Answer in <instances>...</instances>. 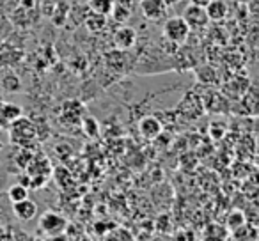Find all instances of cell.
Listing matches in <instances>:
<instances>
[{
	"label": "cell",
	"instance_id": "1",
	"mask_svg": "<svg viewBox=\"0 0 259 241\" xmlns=\"http://www.w3.org/2000/svg\"><path fill=\"white\" fill-rule=\"evenodd\" d=\"M190 36V29H188L187 22L181 16H172V18L165 20L163 23V37L174 44H181L188 39Z\"/></svg>",
	"mask_w": 259,
	"mask_h": 241
},
{
	"label": "cell",
	"instance_id": "13",
	"mask_svg": "<svg viewBox=\"0 0 259 241\" xmlns=\"http://www.w3.org/2000/svg\"><path fill=\"white\" fill-rule=\"evenodd\" d=\"M8 197H9V201H11V204L13 202H20V201H23V199L29 197V190L20 183L13 184V186L8 190Z\"/></svg>",
	"mask_w": 259,
	"mask_h": 241
},
{
	"label": "cell",
	"instance_id": "14",
	"mask_svg": "<svg viewBox=\"0 0 259 241\" xmlns=\"http://www.w3.org/2000/svg\"><path fill=\"white\" fill-rule=\"evenodd\" d=\"M82 128H83V131H85V135H89V137H98V135H100V124L96 123L94 117L83 119Z\"/></svg>",
	"mask_w": 259,
	"mask_h": 241
},
{
	"label": "cell",
	"instance_id": "11",
	"mask_svg": "<svg viewBox=\"0 0 259 241\" xmlns=\"http://www.w3.org/2000/svg\"><path fill=\"white\" fill-rule=\"evenodd\" d=\"M0 117L4 119L6 123H15L22 117V107H18L16 103H6L0 110Z\"/></svg>",
	"mask_w": 259,
	"mask_h": 241
},
{
	"label": "cell",
	"instance_id": "19",
	"mask_svg": "<svg viewBox=\"0 0 259 241\" xmlns=\"http://www.w3.org/2000/svg\"><path fill=\"white\" fill-rule=\"evenodd\" d=\"M47 241H64V237H61V236H48Z\"/></svg>",
	"mask_w": 259,
	"mask_h": 241
},
{
	"label": "cell",
	"instance_id": "20",
	"mask_svg": "<svg viewBox=\"0 0 259 241\" xmlns=\"http://www.w3.org/2000/svg\"><path fill=\"white\" fill-rule=\"evenodd\" d=\"M241 4H250V2H254V0H240Z\"/></svg>",
	"mask_w": 259,
	"mask_h": 241
},
{
	"label": "cell",
	"instance_id": "16",
	"mask_svg": "<svg viewBox=\"0 0 259 241\" xmlns=\"http://www.w3.org/2000/svg\"><path fill=\"white\" fill-rule=\"evenodd\" d=\"M233 223V227H240L245 223V218L241 216V213H234V215L229 216V225Z\"/></svg>",
	"mask_w": 259,
	"mask_h": 241
},
{
	"label": "cell",
	"instance_id": "4",
	"mask_svg": "<svg viewBox=\"0 0 259 241\" xmlns=\"http://www.w3.org/2000/svg\"><path fill=\"white\" fill-rule=\"evenodd\" d=\"M181 18L187 22L188 29L190 30H197V29H204L206 25H208V16H206V11L204 8H197V6H188L187 9H185L183 16Z\"/></svg>",
	"mask_w": 259,
	"mask_h": 241
},
{
	"label": "cell",
	"instance_id": "2",
	"mask_svg": "<svg viewBox=\"0 0 259 241\" xmlns=\"http://www.w3.org/2000/svg\"><path fill=\"white\" fill-rule=\"evenodd\" d=\"M66 227H68V220L59 215V213L47 211L39 218V229L47 236H61V234H64Z\"/></svg>",
	"mask_w": 259,
	"mask_h": 241
},
{
	"label": "cell",
	"instance_id": "21",
	"mask_svg": "<svg viewBox=\"0 0 259 241\" xmlns=\"http://www.w3.org/2000/svg\"><path fill=\"white\" fill-rule=\"evenodd\" d=\"M2 149H4V146H2V144H0V151H2Z\"/></svg>",
	"mask_w": 259,
	"mask_h": 241
},
{
	"label": "cell",
	"instance_id": "12",
	"mask_svg": "<svg viewBox=\"0 0 259 241\" xmlns=\"http://www.w3.org/2000/svg\"><path fill=\"white\" fill-rule=\"evenodd\" d=\"M115 0H89V9L93 13H100V15H110L112 8H114Z\"/></svg>",
	"mask_w": 259,
	"mask_h": 241
},
{
	"label": "cell",
	"instance_id": "10",
	"mask_svg": "<svg viewBox=\"0 0 259 241\" xmlns=\"http://www.w3.org/2000/svg\"><path fill=\"white\" fill-rule=\"evenodd\" d=\"M85 27H87V30H89V32L100 34L101 30L107 27V16L100 15V13L89 11V15L85 16Z\"/></svg>",
	"mask_w": 259,
	"mask_h": 241
},
{
	"label": "cell",
	"instance_id": "9",
	"mask_svg": "<svg viewBox=\"0 0 259 241\" xmlns=\"http://www.w3.org/2000/svg\"><path fill=\"white\" fill-rule=\"evenodd\" d=\"M130 2H132V0H115L114 8H112V15H114L115 22L126 23L130 20V16H132V13H134Z\"/></svg>",
	"mask_w": 259,
	"mask_h": 241
},
{
	"label": "cell",
	"instance_id": "18",
	"mask_svg": "<svg viewBox=\"0 0 259 241\" xmlns=\"http://www.w3.org/2000/svg\"><path fill=\"white\" fill-rule=\"evenodd\" d=\"M163 2H165V6H167V9L170 8V6H176L178 2H180V0H163Z\"/></svg>",
	"mask_w": 259,
	"mask_h": 241
},
{
	"label": "cell",
	"instance_id": "3",
	"mask_svg": "<svg viewBox=\"0 0 259 241\" xmlns=\"http://www.w3.org/2000/svg\"><path fill=\"white\" fill-rule=\"evenodd\" d=\"M141 11L146 20L149 22H160L165 18L167 15V6L163 0H141Z\"/></svg>",
	"mask_w": 259,
	"mask_h": 241
},
{
	"label": "cell",
	"instance_id": "15",
	"mask_svg": "<svg viewBox=\"0 0 259 241\" xmlns=\"http://www.w3.org/2000/svg\"><path fill=\"white\" fill-rule=\"evenodd\" d=\"M4 87H6V90H9V92H15V90H18L20 89V80L16 78V76H6L4 78Z\"/></svg>",
	"mask_w": 259,
	"mask_h": 241
},
{
	"label": "cell",
	"instance_id": "17",
	"mask_svg": "<svg viewBox=\"0 0 259 241\" xmlns=\"http://www.w3.org/2000/svg\"><path fill=\"white\" fill-rule=\"evenodd\" d=\"M192 6H197V8H206L209 4V0H190Z\"/></svg>",
	"mask_w": 259,
	"mask_h": 241
},
{
	"label": "cell",
	"instance_id": "7",
	"mask_svg": "<svg viewBox=\"0 0 259 241\" xmlns=\"http://www.w3.org/2000/svg\"><path fill=\"white\" fill-rule=\"evenodd\" d=\"M139 130H141V133L144 135L146 138H156L160 133H162L163 126L156 117L148 115V117H144L141 123H139Z\"/></svg>",
	"mask_w": 259,
	"mask_h": 241
},
{
	"label": "cell",
	"instance_id": "8",
	"mask_svg": "<svg viewBox=\"0 0 259 241\" xmlns=\"http://www.w3.org/2000/svg\"><path fill=\"white\" fill-rule=\"evenodd\" d=\"M204 11L208 20H211V22H222L227 16V13H229V8H227V4L224 0H209V4L204 8Z\"/></svg>",
	"mask_w": 259,
	"mask_h": 241
},
{
	"label": "cell",
	"instance_id": "6",
	"mask_svg": "<svg viewBox=\"0 0 259 241\" xmlns=\"http://www.w3.org/2000/svg\"><path fill=\"white\" fill-rule=\"evenodd\" d=\"M37 211H39L37 204L34 201H30L29 197L20 202H13V213H15L16 218L22 220V222H30V220H34L37 216Z\"/></svg>",
	"mask_w": 259,
	"mask_h": 241
},
{
	"label": "cell",
	"instance_id": "5",
	"mask_svg": "<svg viewBox=\"0 0 259 241\" xmlns=\"http://www.w3.org/2000/svg\"><path fill=\"white\" fill-rule=\"evenodd\" d=\"M135 43H137V32H135V29L122 25L121 29L115 30L114 44L119 52H124V50H130V48H134Z\"/></svg>",
	"mask_w": 259,
	"mask_h": 241
}]
</instances>
